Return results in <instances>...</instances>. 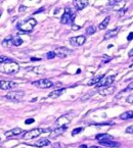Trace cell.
Returning a JSON list of instances; mask_svg holds the SVG:
<instances>
[{
    "mask_svg": "<svg viewBox=\"0 0 133 148\" xmlns=\"http://www.w3.org/2000/svg\"><path fill=\"white\" fill-rule=\"evenodd\" d=\"M82 131H83V128H76V129H74V130L72 131V136H76L77 134L81 133Z\"/></svg>",
    "mask_w": 133,
    "mask_h": 148,
    "instance_id": "30",
    "label": "cell"
},
{
    "mask_svg": "<svg viewBox=\"0 0 133 148\" xmlns=\"http://www.w3.org/2000/svg\"><path fill=\"white\" fill-rule=\"evenodd\" d=\"M109 23H110V16H107V18H105V20L101 23V24L98 25V29H99V30H103V29H105L108 27V25H109Z\"/></svg>",
    "mask_w": 133,
    "mask_h": 148,
    "instance_id": "24",
    "label": "cell"
},
{
    "mask_svg": "<svg viewBox=\"0 0 133 148\" xmlns=\"http://www.w3.org/2000/svg\"><path fill=\"white\" fill-rule=\"evenodd\" d=\"M119 31H120V28H119V27H116V28L113 29V30L108 31V32L105 34V36H103V39L109 40V39H111V38L115 37V36H117V34L119 33Z\"/></svg>",
    "mask_w": 133,
    "mask_h": 148,
    "instance_id": "14",
    "label": "cell"
},
{
    "mask_svg": "<svg viewBox=\"0 0 133 148\" xmlns=\"http://www.w3.org/2000/svg\"><path fill=\"white\" fill-rule=\"evenodd\" d=\"M55 56H57V55H55L54 51H49V52H47V54H46V57H47L48 59H52V58H54Z\"/></svg>",
    "mask_w": 133,
    "mask_h": 148,
    "instance_id": "29",
    "label": "cell"
},
{
    "mask_svg": "<svg viewBox=\"0 0 133 148\" xmlns=\"http://www.w3.org/2000/svg\"><path fill=\"white\" fill-rule=\"evenodd\" d=\"M126 133L128 134H133V126H129L126 128Z\"/></svg>",
    "mask_w": 133,
    "mask_h": 148,
    "instance_id": "32",
    "label": "cell"
},
{
    "mask_svg": "<svg viewBox=\"0 0 133 148\" xmlns=\"http://www.w3.org/2000/svg\"><path fill=\"white\" fill-rule=\"evenodd\" d=\"M33 85L38 88H42V89H47V88L52 87L54 84L50 80H48V79H40V80L33 82Z\"/></svg>",
    "mask_w": 133,
    "mask_h": 148,
    "instance_id": "7",
    "label": "cell"
},
{
    "mask_svg": "<svg viewBox=\"0 0 133 148\" xmlns=\"http://www.w3.org/2000/svg\"><path fill=\"white\" fill-rule=\"evenodd\" d=\"M0 16H1V12H0Z\"/></svg>",
    "mask_w": 133,
    "mask_h": 148,
    "instance_id": "45",
    "label": "cell"
},
{
    "mask_svg": "<svg viewBox=\"0 0 133 148\" xmlns=\"http://www.w3.org/2000/svg\"><path fill=\"white\" fill-rule=\"evenodd\" d=\"M116 79V76L113 75V76H108V77H103L99 83L96 84L95 87L96 88H105V87H109V86L112 85V83H114V81Z\"/></svg>",
    "mask_w": 133,
    "mask_h": 148,
    "instance_id": "6",
    "label": "cell"
},
{
    "mask_svg": "<svg viewBox=\"0 0 133 148\" xmlns=\"http://www.w3.org/2000/svg\"><path fill=\"white\" fill-rule=\"evenodd\" d=\"M26 6H20V12H24V11H26Z\"/></svg>",
    "mask_w": 133,
    "mask_h": 148,
    "instance_id": "38",
    "label": "cell"
},
{
    "mask_svg": "<svg viewBox=\"0 0 133 148\" xmlns=\"http://www.w3.org/2000/svg\"><path fill=\"white\" fill-rule=\"evenodd\" d=\"M103 78V75H98V76L94 77V78H92L91 80L88 82V86H92V85H96V84L99 83V81L101 80V79Z\"/></svg>",
    "mask_w": 133,
    "mask_h": 148,
    "instance_id": "22",
    "label": "cell"
},
{
    "mask_svg": "<svg viewBox=\"0 0 133 148\" xmlns=\"http://www.w3.org/2000/svg\"><path fill=\"white\" fill-rule=\"evenodd\" d=\"M19 84L13 81H7V80H1L0 81V89L2 90H9L12 88L17 87Z\"/></svg>",
    "mask_w": 133,
    "mask_h": 148,
    "instance_id": "9",
    "label": "cell"
},
{
    "mask_svg": "<svg viewBox=\"0 0 133 148\" xmlns=\"http://www.w3.org/2000/svg\"><path fill=\"white\" fill-rule=\"evenodd\" d=\"M89 148H101V147H99V146H95V145H92V146H90Z\"/></svg>",
    "mask_w": 133,
    "mask_h": 148,
    "instance_id": "44",
    "label": "cell"
},
{
    "mask_svg": "<svg viewBox=\"0 0 133 148\" xmlns=\"http://www.w3.org/2000/svg\"><path fill=\"white\" fill-rule=\"evenodd\" d=\"M52 148H61V143H54L52 145Z\"/></svg>",
    "mask_w": 133,
    "mask_h": 148,
    "instance_id": "37",
    "label": "cell"
},
{
    "mask_svg": "<svg viewBox=\"0 0 133 148\" xmlns=\"http://www.w3.org/2000/svg\"><path fill=\"white\" fill-rule=\"evenodd\" d=\"M73 4L76 7L77 10H82L83 8H85L88 5V1H86V0H75Z\"/></svg>",
    "mask_w": 133,
    "mask_h": 148,
    "instance_id": "15",
    "label": "cell"
},
{
    "mask_svg": "<svg viewBox=\"0 0 133 148\" xmlns=\"http://www.w3.org/2000/svg\"><path fill=\"white\" fill-rule=\"evenodd\" d=\"M65 88H61V89H57V90H54V91L50 92V93L48 94V97L49 98H52V99H55V98H59L61 95H63L65 93Z\"/></svg>",
    "mask_w": 133,
    "mask_h": 148,
    "instance_id": "17",
    "label": "cell"
},
{
    "mask_svg": "<svg viewBox=\"0 0 133 148\" xmlns=\"http://www.w3.org/2000/svg\"><path fill=\"white\" fill-rule=\"evenodd\" d=\"M96 139L98 140V142L101 141H107V140H114L113 136L109 135V134H99L96 136Z\"/></svg>",
    "mask_w": 133,
    "mask_h": 148,
    "instance_id": "21",
    "label": "cell"
},
{
    "mask_svg": "<svg viewBox=\"0 0 133 148\" xmlns=\"http://www.w3.org/2000/svg\"><path fill=\"white\" fill-rule=\"evenodd\" d=\"M120 119L121 120H131V119H133V111L132 110L125 111V112H123L120 116Z\"/></svg>",
    "mask_w": 133,
    "mask_h": 148,
    "instance_id": "23",
    "label": "cell"
},
{
    "mask_svg": "<svg viewBox=\"0 0 133 148\" xmlns=\"http://www.w3.org/2000/svg\"><path fill=\"white\" fill-rule=\"evenodd\" d=\"M103 57H105V59L103 60V63L109 62V61H111V60H112V57H111V56H108V55H105Z\"/></svg>",
    "mask_w": 133,
    "mask_h": 148,
    "instance_id": "34",
    "label": "cell"
},
{
    "mask_svg": "<svg viewBox=\"0 0 133 148\" xmlns=\"http://www.w3.org/2000/svg\"><path fill=\"white\" fill-rule=\"evenodd\" d=\"M25 96L24 91H9L5 95V98L11 101H21Z\"/></svg>",
    "mask_w": 133,
    "mask_h": 148,
    "instance_id": "5",
    "label": "cell"
},
{
    "mask_svg": "<svg viewBox=\"0 0 133 148\" xmlns=\"http://www.w3.org/2000/svg\"><path fill=\"white\" fill-rule=\"evenodd\" d=\"M49 144H50V141L48 139L43 138V139H40V140H38V141H36L35 143H33L32 145L36 146V147H44V146H48Z\"/></svg>",
    "mask_w": 133,
    "mask_h": 148,
    "instance_id": "19",
    "label": "cell"
},
{
    "mask_svg": "<svg viewBox=\"0 0 133 148\" xmlns=\"http://www.w3.org/2000/svg\"><path fill=\"white\" fill-rule=\"evenodd\" d=\"M99 144L103 146H105V147H119L120 146V143L118 142H115L114 140H107V141H101Z\"/></svg>",
    "mask_w": 133,
    "mask_h": 148,
    "instance_id": "18",
    "label": "cell"
},
{
    "mask_svg": "<svg viewBox=\"0 0 133 148\" xmlns=\"http://www.w3.org/2000/svg\"><path fill=\"white\" fill-rule=\"evenodd\" d=\"M41 11H44V7H41V8L39 9V10H36V11H34V14H36V13H39V12H41Z\"/></svg>",
    "mask_w": 133,
    "mask_h": 148,
    "instance_id": "39",
    "label": "cell"
},
{
    "mask_svg": "<svg viewBox=\"0 0 133 148\" xmlns=\"http://www.w3.org/2000/svg\"><path fill=\"white\" fill-rule=\"evenodd\" d=\"M54 52H55V55L59 56V58H65V57H67L68 55H70L71 53H72V51L67 47H57Z\"/></svg>",
    "mask_w": 133,
    "mask_h": 148,
    "instance_id": "11",
    "label": "cell"
},
{
    "mask_svg": "<svg viewBox=\"0 0 133 148\" xmlns=\"http://www.w3.org/2000/svg\"><path fill=\"white\" fill-rule=\"evenodd\" d=\"M13 39L14 38L12 36H7L2 41V46L3 47H10L11 45H13Z\"/></svg>",
    "mask_w": 133,
    "mask_h": 148,
    "instance_id": "20",
    "label": "cell"
},
{
    "mask_svg": "<svg viewBox=\"0 0 133 148\" xmlns=\"http://www.w3.org/2000/svg\"><path fill=\"white\" fill-rule=\"evenodd\" d=\"M86 41V37L85 36H77V37H72L70 39V43L72 46H75V47H78V46H82L83 44L85 43Z\"/></svg>",
    "mask_w": 133,
    "mask_h": 148,
    "instance_id": "10",
    "label": "cell"
},
{
    "mask_svg": "<svg viewBox=\"0 0 133 148\" xmlns=\"http://www.w3.org/2000/svg\"><path fill=\"white\" fill-rule=\"evenodd\" d=\"M41 58H37V57H32L31 58V60H33V61H35V60H40Z\"/></svg>",
    "mask_w": 133,
    "mask_h": 148,
    "instance_id": "41",
    "label": "cell"
},
{
    "mask_svg": "<svg viewBox=\"0 0 133 148\" xmlns=\"http://www.w3.org/2000/svg\"><path fill=\"white\" fill-rule=\"evenodd\" d=\"M75 20V14L71 11L70 8H67L65 9V12H63V14L61 15V23L63 25L65 24H72L73 22H74Z\"/></svg>",
    "mask_w": 133,
    "mask_h": 148,
    "instance_id": "4",
    "label": "cell"
},
{
    "mask_svg": "<svg viewBox=\"0 0 133 148\" xmlns=\"http://www.w3.org/2000/svg\"><path fill=\"white\" fill-rule=\"evenodd\" d=\"M125 1H117V2H116V4L114 5L113 6V8H114V10H121V9L123 8V6H124L125 5Z\"/></svg>",
    "mask_w": 133,
    "mask_h": 148,
    "instance_id": "25",
    "label": "cell"
},
{
    "mask_svg": "<svg viewBox=\"0 0 133 148\" xmlns=\"http://www.w3.org/2000/svg\"><path fill=\"white\" fill-rule=\"evenodd\" d=\"M126 101H127L128 103H133V94L129 95L128 97L126 98Z\"/></svg>",
    "mask_w": 133,
    "mask_h": 148,
    "instance_id": "33",
    "label": "cell"
},
{
    "mask_svg": "<svg viewBox=\"0 0 133 148\" xmlns=\"http://www.w3.org/2000/svg\"><path fill=\"white\" fill-rule=\"evenodd\" d=\"M12 61L11 58H8L6 56H0V64H3V63H6V62H10Z\"/></svg>",
    "mask_w": 133,
    "mask_h": 148,
    "instance_id": "27",
    "label": "cell"
},
{
    "mask_svg": "<svg viewBox=\"0 0 133 148\" xmlns=\"http://www.w3.org/2000/svg\"><path fill=\"white\" fill-rule=\"evenodd\" d=\"M72 121V116H70V113H67V114H63L61 118H59L55 122V125L59 127H67L68 128V125Z\"/></svg>",
    "mask_w": 133,
    "mask_h": 148,
    "instance_id": "8",
    "label": "cell"
},
{
    "mask_svg": "<svg viewBox=\"0 0 133 148\" xmlns=\"http://www.w3.org/2000/svg\"><path fill=\"white\" fill-rule=\"evenodd\" d=\"M20 71V65L15 61H10V62H6L1 64L0 66V72H2L3 74L6 75H14Z\"/></svg>",
    "mask_w": 133,
    "mask_h": 148,
    "instance_id": "1",
    "label": "cell"
},
{
    "mask_svg": "<svg viewBox=\"0 0 133 148\" xmlns=\"http://www.w3.org/2000/svg\"><path fill=\"white\" fill-rule=\"evenodd\" d=\"M132 39H133V32H131L128 35V37H127V40H128V41H131Z\"/></svg>",
    "mask_w": 133,
    "mask_h": 148,
    "instance_id": "36",
    "label": "cell"
},
{
    "mask_svg": "<svg viewBox=\"0 0 133 148\" xmlns=\"http://www.w3.org/2000/svg\"><path fill=\"white\" fill-rule=\"evenodd\" d=\"M95 32H96V28L94 26H89L86 29V34L87 35H93V34H95Z\"/></svg>",
    "mask_w": 133,
    "mask_h": 148,
    "instance_id": "26",
    "label": "cell"
},
{
    "mask_svg": "<svg viewBox=\"0 0 133 148\" xmlns=\"http://www.w3.org/2000/svg\"><path fill=\"white\" fill-rule=\"evenodd\" d=\"M65 130H67V127H59V128L54 129V130L51 131L50 138H55V137H57V136L61 135Z\"/></svg>",
    "mask_w": 133,
    "mask_h": 148,
    "instance_id": "16",
    "label": "cell"
},
{
    "mask_svg": "<svg viewBox=\"0 0 133 148\" xmlns=\"http://www.w3.org/2000/svg\"><path fill=\"white\" fill-rule=\"evenodd\" d=\"M32 123H34V119H29V120H26L25 124H26V125H30V124H32Z\"/></svg>",
    "mask_w": 133,
    "mask_h": 148,
    "instance_id": "35",
    "label": "cell"
},
{
    "mask_svg": "<svg viewBox=\"0 0 133 148\" xmlns=\"http://www.w3.org/2000/svg\"><path fill=\"white\" fill-rule=\"evenodd\" d=\"M128 56H129V57H132V56H133V48L128 52Z\"/></svg>",
    "mask_w": 133,
    "mask_h": 148,
    "instance_id": "40",
    "label": "cell"
},
{
    "mask_svg": "<svg viewBox=\"0 0 133 148\" xmlns=\"http://www.w3.org/2000/svg\"><path fill=\"white\" fill-rule=\"evenodd\" d=\"M72 29L73 30H78V29H80V27H75V25H73Z\"/></svg>",
    "mask_w": 133,
    "mask_h": 148,
    "instance_id": "43",
    "label": "cell"
},
{
    "mask_svg": "<svg viewBox=\"0 0 133 148\" xmlns=\"http://www.w3.org/2000/svg\"><path fill=\"white\" fill-rule=\"evenodd\" d=\"M130 90H133V82H131V83H129V85L127 86V87L125 88L124 90H123V92H126V91H130Z\"/></svg>",
    "mask_w": 133,
    "mask_h": 148,
    "instance_id": "31",
    "label": "cell"
},
{
    "mask_svg": "<svg viewBox=\"0 0 133 148\" xmlns=\"http://www.w3.org/2000/svg\"><path fill=\"white\" fill-rule=\"evenodd\" d=\"M22 132H23V130L21 128H14V129H12V130H9V131H7V132H5L4 135H5V137L10 138V137H14V136L20 135V134H22Z\"/></svg>",
    "mask_w": 133,
    "mask_h": 148,
    "instance_id": "13",
    "label": "cell"
},
{
    "mask_svg": "<svg viewBox=\"0 0 133 148\" xmlns=\"http://www.w3.org/2000/svg\"><path fill=\"white\" fill-rule=\"evenodd\" d=\"M115 90H116V88L114 87V86H109V87L101 88V89L98 91V93L101 94V96H109V95H112Z\"/></svg>",
    "mask_w": 133,
    "mask_h": 148,
    "instance_id": "12",
    "label": "cell"
},
{
    "mask_svg": "<svg viewBox=\"0 0 133 148\" xmlns=\"http://www.w3.org/2000/svg\"><path fill=\"white\" fill-rule=\"evenodd\" d=\"M37 25V21L35 18H30L26 21H23V22L19 23L18 24V29L22 32H32L35 28V26Z\"/></svg>",
    "mask_w": 133,
    "mask_h": 148,
    "instance_id": "2",
    "label": "cell"
},
{
    "mask_svg": "<svg viewBox=\"0 0 133 148\" xmlns=\"http://www.w3.org/2000/svg\"><path fill=\"white\" fill-rule=\"evenodd\" d=\"M79 148H88V147L85 145V144H82V145H80V146H79Z\"/></svg>",
    "mask_w": 133,
    "mask_h": 148,
    "instance_id": "42",
    "label": "cell"
},
{
    "mask_svg": "<svg viewBox=\"0 0 133 148\" xmlns=\"http://www.w3.org/2000/svg\"><path fill=\"white\" fill-rule=\"evenodd\" d=\"M23 44V40L21 39L20 37H15L14 39H13V45L14 46H20Z\"/></svg>",
    "mask_w": 133,
    "mask_h": 148,
    "instance_id": "28",
    "label": "cell"
},
{
    "mask_svg": "<svg viewBox=\"0 0 133 148\" xmlns=\"http://www.w3.org/2000/svg\"><path fill=\"white\" fill-rule=\"evenodd\" d=\"M49 129H41V128H36V129H32V130L28 131L24 134V139L26 140H31V139H35V138L39 137L41 134L46 133L48 132Z\"/></svg>",
    "mask_w": 133,
    "mask_h": 148,
    "instance_id": "3",
    "label": "cell"
}]
</instances>
